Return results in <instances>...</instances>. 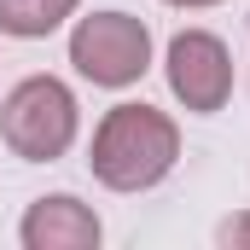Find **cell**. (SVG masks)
Returning <instances> with one entry per match:
<instances>
[{
  "instance_id": "cell-1",
  "label": "cell",
  "mask_w": 250,
  "mask_h": 250,
  "mask_svg": "<svg viewBox=\"0 0 250 250\" xmlns=\"http://www.w3.org/2000/svg\"><path fill=\"white\" fill-rule=\"evenodd\" d=\"M175 163H181V128L169 111H157L146 99L111 105L87 146L93 181L111 192H151L157 181H169Z\"/></svg>"
},
{
  "instance_id": "cell-2",
  "label": "cell",
  "mask_w": 250,
  "mask_h": 250,
  "mask_svg": "<svg viewBox=\"0 0 250 250\" xmlns=\"http://www.w3.org/2000/svg\"><path fill=\"white\" fill-rule=\"evenodd\" d=\"M82 134V105L59 76H23L0 99V140L23 163H59Z\"/></svg>"
},
{
  "instance_id": "cell-3",
  "label": "cell",
  "mask_w": 250,
  "mask_h": 250,
  "mask_svg": "<svg viewBox=\"0 0 250 250\" xmlns=\"http://www.w3.org/2000/svg\"><path fill=\"white\" fill-rule=\"evenodd\" d=\"M70 64L93 87H134L151 70V29L134 12H87L70 29Z\"/></svg>"
},
{
  "instance_id": "cell-4",
  "label": "cell",
  "mask_w": 250,
  "mask_h": 250,
  "mask_svg": "<svg viewBox=\"0 0 250 250\" xmlns=\"http://www.w3.org/2000/svg\"><path fill=\"white\" fill-rule=\"evenodd\" d=\"M163 76H169V93L187 105L192 117H215L233 99V53H227V41L215 29H181V35H169Z\"/></svg>"
},
{
  "instance_id": "cell-5",
  "label": "cell",
  "mask_w": 250,
  "mask_h": 250,
  "mask_svg": "<svg viewBox=\"0 0 250 250\" xmlns=\"http://www.w3.org/2000/svg\"><path fill=\"white\" fill-rule=\"evenodd\" d=\"M105 239V221L93 215V204L53 192V198H35L18 221V245L23 250H99Z\"/></svg>"
},
{
  "instance_id": "cell-6",
  "label": "cell",
  "mask_w": 250,
  "mask_h": 250,
  "mask_svg": "<svg viewBox=\"0 0 250 250\" xmlns=\"http://www.w3.org/2000/svg\"><path fill=\"white\" fill-rule=\"evenodd\" d=\"M82 0H0V35L12 41H47L76 18Z\"/></svg>"
},
{
  "instance_id": "cell-7",
  "label": "cell",
  "mask_w": 250,
  "mask_h": 250,
  "mask_svg": "<svg viewBox=\"0 0 250 250\" xmlns=\"http://www.w3.org/2000/svg\"><path fill=\"white\" fill-rule=\"evenodd\" d=\"M215 239H221L227 250H250V209H239V215H227Z\"/></svg>"
},
{
  "instance_id": "cell-8",
  "label": "cell",
  "mask_w": 250,
  "mask_h": 250,
  "mask_svg": "<svg viewBox=\"0 0 250 250\" xmlns=\"http://www.w3.org/2000/svg\"><path fill=\"white\" fill-rule=\"evenodd\" d=\"M163 6H181V12H204V6H221V0H163Z\"/></svg>"
}]
</instances>
